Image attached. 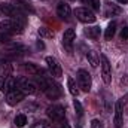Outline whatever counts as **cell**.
<instances>
[{"label":"cell","mask_w":128,"mask_h":128,"mask_svg":"<svg viewBox=\"0 0 128 128\" xmlns=\"http://www.w3.org/2000/svg\"><path fill=\"white\" fill-rule=\"evenodd\" d=\"M100 60H101V78H103V82L109 85L112 82V66H110L107 57L104 54L100 55Z\"/></svg>","instance_id":"cell-7"},{"label":"cell","mask_w":128,"mask_h":128,"mask_svg":"<svg viewBox=\"0 0 128 128\" xmlns=\"http://www.w3.org/2000/svg\"><path fill=\"white\" fill-rule=\"evenodd\" d=\"M86 58H88V63L91 64L92 67H97L100 64V55L97 54L96 51H88L86 52Z\"/></svg>","instance_id":"cell-15"},{"label":"cell","mask_w":128,"mask_h":128,"mask_svg":"<svg viewBox=\"0 0 128 128\" xmlns=\"http://www.w3.org/2000/svg\"><path fill=\"white\" fill-rule=\"evenodd\" d=\"M118 3H122V4H127L128 3V0H116Z\"/></svg>","instance_id":"cell-27"},{"label":"cell","mask_w":128,"mask_h":128,"mask_svg":"<svg viewBox=\"0 0 128 128\" xmlns=\"http://www.w3.org/2000/svg\"><path fill=\"white\" fill-rule=\"evenodd\" d=\"M57 14H58L60 18H63V20H66V21H68L70 16H72V9H70V6H68L66 2H60L58 6H57Z\"/></svg>","instance_id":"cell-11"},{"label":"cell","mask_w":128,"mask_h":128,"mask_svg":"<svg viewBox=\"0 0 128 128\" xmlns=\"http://www.w3.org/2000/svg\"><path fill=\"white\" fill-rule=\"evenodd\" d=\"M100 27H88V28H85V36H88L90 39H92V40H96L100 37Z\"/></svg>","instance_id":"cell-16"},{"label":"cell","mask_w":128,"mask_h":128,"mask_svg":"<svg viewBox=\"0 0 128 128\" xmlns=\"http://www.w3.org/2000/svg\"><path fill=\"white\" fill-rule=\"evenodd\" d=\"M78 84H79V88H80L84 92H90V90H91V85H92L91 74H90L86 70L80 68V70L78 72Z\"/></svg>","instance_id":"cell-5"},{"label":"cell","mask_w":128,"mask_h":128,"mask_svg":"<svg viewBox=\"0 0 128 128\" xmlns=\"http://www.w3.org/2000/svg\"><path fill=\"white\" fill-rule=\"evenodd\" d=\"M12 4L15 6V8H18L20 10H22L24 14L26 12H34V9H33L32 6H30V3H27V2H24V0H12Z\"/></svg>","instance_id":"cell-14"},{"label":"cell","mask_w":128,"mask_h":128,"mask_svg":"<svg viewBox=\"0 0 128 128\" xmlns=\"http://www.w3.org/2000/svg\"><path fill=\"white\" fill-rule=\"evenodd\" d=\"M76 39V32L73 30V28H68V30H66L63 34V45L68 49V51H72V45H73V40Z\"/></svg>","instance_id":"cell-12"},{"label":"cell","mask_w":128,"mask_h":128,"mask_svg":"<svg viewBox=\"0 0 128 128\" xmlns=\"http://www.w3.org/2000/svg\"><path fill=\"white\" fill-rule=\"evenodd\" d=\"M46 113H48L49 119H51L52 122H55L57 125H58V124H63L64 119H66V110H64L61 106H58V104L49 106V107L46 109Z\"/></svg>","instance_id":"cell-4"},{"label":"cell","mask_w":128,"mask_h":128,"mask_svg":"<svg viewBox=\"0 0 128 128\" xmlns=\"http://www.w3.org/2000/svg\"><path fill=\"white\" fill-rule=\"evenodd\" d=\"M15 85H16V88L26 96H32V94H36V91H37V85L33 82V80H30L28 78H18L16 79V82H15Z\"/></svg>","instance_id":"cell-3"},{"label":"cell","mask_w":128,"mask_h":128,"mask_svg":"<svg viewBox=\"0 0 128 128\" xmlns=\"http://www.w3.org/2000/svg\"><path fill=\"white\" fill-rule=\"evenodd\" d=\"M84 4H86L88 6V9H91V10H100V8H101V2L100 0H80Z\"/></svg>","instance_id":"cell-19"},{"label":"cell","mask_w":128,"mask_h":128,"mask_svg":"<svg viewBox=\"0 0 128 128\" xmlns=\"http://www.w3.org/2000/svg\"><path fill=\"white\" fill-rule=\"evenodd\" d=\"M115 33H116V21H112V22L107 26V28H106V34H104L106 40H110V39L115 36Z\"/></svg>","instance_id":"cell-18"},{"label":"cell","mask_w":128,"mask_h":128,"mask_svg":"<svg viewBox=\"0 0 128 128\" xmlns=\"http://www.w3.org/2000/svg\"><path fill=\"white\" fill-rule=\"evenodd\" d=\"M73 106H74V110H76L78 116H82V115H84V109H82V104H80L78 100H74V101H73Z\"/></svg>","instance_id":"cell-23"},{"label":"cell","mask_w":128,"mask_h":128,"mask_svg":"<svg viewBox=\"0 0 128 128\" xmlns=\"http://www.w3.org/2000/svg\"><path fill=\"white\" fill-rule=\"evenodd\" d=\"M67 86H68V91H70V94H72V96L78 97V94H79V90H78L76 82H74L72 78H68V79H67Z\"/></svg>","instance_id":"cell-21"},{"label":"cell","mask_w":128,"mask_h":128,"mask_svg":"<svg viewBox=\"0 0 128 128\" xmlns=\"http://www.w3.org/2000/svg\"><path fill=\"white\" fill-rule=\"evenodd\" d=\"M37 33H39V36L43 37V39H52V37L55 36L51 28H46V27H40V28L37 30Z\"/></svg>","instance_id":"cell-20"},{"label":"cell","mask_w":128,"mask_h":128,"mask_svg":"<svg viewBox=\"0 0 128 128\" xmlns=\"http://www.w3.org/2000/svg\"><path fill=\"white\" fill-rule=\"evenodd\" d=\"M22 68H24L28 74H34V76H37V74H40V73H42V70H39V68H37L33 63H24Z\"/></svg>","instance_id":"cell-17"},{"label":"cell","mask_w":128,"mask_h":128,"mask_svg":"<svg viewBox=\"0 0 128 128\" xmlns=\"http://www.w3.org/2000/svg\"><path fill=\"white\" fill-rule=\"evenodd\" d=\"M36 78H37V80H39L40 90L45 92V96L48 97L49 100H57V98L61 97V88H60V85H58L52 78L40 76V74H37Z\"/></svg>","instance_id":"cell-1"},{"label":"cell","mask_w":128,"mask_h":128,"mask_svg":"<svg viewBox=\"0 0 128 128\" xmlns=\"http://www.w3.org/2000/svg\"><path fill=\"white\" fill-rule=\"evenodd\" d=\"M26 124H27V116H26V115H16V116H15V125H16V127H24V125H26Z\"/></svg>","instance_id":"cell-22"},{"label":"cell","mask_w":128,"mask_h":128,"mask_svg":"<svg viewBox=\"0 0 128 128\" xmlns=\"http://www.w3.org/2000/svg\"><path fill=\"white\" fill-rule=\"evenodd\" d=\"M74 15H76V18H78L79 21H82V22H85V24H92V22L96 21L94 12H92L91 9H88V8H78V9L74 10Z\"/></svg>","instance_id":"cell-6"},{"label":"cell","mask_w":128,"mask_h":128,"mask_svg":"<svg viewBox=\"0 0 128 128\" xmlns=\"http://www.w3.org/2000/svg\"><path fill=\"white\" fill-rule=\"evenodd\" d=\"M122 104H124V98L118 100L116 104H115V118H113V122H115V127L121 128L124 124V110H122Z\"/></svg>","instance_id":"cell-10"},{"label":"cell","mask_w":128,"mask_h":128,"mask_svg":"<svg viewBox=\"0 0 128 128\" xmlns=\"http://www.w3.org/2000/svg\"><path fill=\"white\" fill-rule=\"evenodd\" d=\"M22 100H24V94H22L16 86L6 92V103H8L9 106H16V104L21 103Z\"/></svg>","instance_id":"cell-8"},{"label":"cell","mask_w":128,"mask_h":128,"mask_svg":"<svg viewBox=\"0 0 128 128\" xmlns=\"http://www.w3.org/2000/svg\"><path fill=\"white\" fill-rule=\"evenodd\" d=\"M91 128H104V125L100 119H92L91 121Z\"/></svg>","instance_id":"cell-24"},{"label":"cell","mask_w":128,"mask_h":128,"mask_svg":"<svg viewBox=\"0 0 128 128\" xmlns=\"http://www.w3.org/2000/svg\"><path fill=\"white\" fill-rule=\"evenodd\" d=\"M0 16H3V15H2V14H0Z\"/></svg>","instance_id":"cell-29"},{"label":"cell","mask_w":128,"mask_h":128,"mask_svg":"<svg viewBox=\"0 0 128 128\" xmlns=\"http://www.w3.org/2000/svg\"><path fill=\"white\" fill-rule=\"evenodd\" d=\"M26 24L21 22V21H16V20H3L0 21V32L2 33H6V34H21L22 30H24Z\"/></svg>","instance_id":"cell-2"},{"label":"cell","mask_w":128,"mask_h":128,"mask_svg":"<svg viewBox=\"0 0 128 128\" xmlns=\"http://www.w3.org/2000/svg\"><path fill=\"white\" fill-rule=\"evenodd\" d=\"M46 64H48L49 73H51L54 78H60V76L63 74L61 64L58 63V60H57V58H54V57H46Z\"/></svg>","instance_id":"cell-9"},{"label":"cell","mask_w":128,"mask_h":128,"mask_svg":"<svg viewBox=\"0 0 128 128\" xmlns=\"http://www.w3.org/2000/svg\"><path fill=\"white\" fill-rule=\"evenodd\" d=\"M121 12H122L121 8L116 6V4H113V3H106V6H104V16H107V18L119 15Z\"/></svg>","instance_id":"cell-13"},{"label":"cell","mask_w":128,"mask_h":128,"mask_svg":"<svg viewBox=\"0 0 128 128\" xmlns=\"http://www.w3.org/2000/svg\"><path fill=\"white\" fill-rule=\"evenodd\" d=\"M32 128H48V124L43 122V121H39V122H36Z\"/></svg>","instance_id":"cell-25"},{"label":"cell","mask_w":128,"mask_h":128,"mask_svg":"<svg viewBox=\"0 0 128 128\" xmlns=\"http://www.w3.org/2000/svg\"><path fill=\"white\" fill-rule=\"evenodd\" d=\"M121 37H122V39H128V27H124V28H122Z\"/></svg>","instance_id":"cell-26"},{"label":"cell","mask_w":128,"mask_h":128,"mask_svg":"<svg viewBox=\"0 0 128 128\" xmlns=\"http://www.w3.org/2000/svg\"><path fill=\"white\" fill-rule=\"evenodd\" d=\"M68 2H74V0H68Z\"/></svg>","instance_id":"cell-28"}]
</instances>
